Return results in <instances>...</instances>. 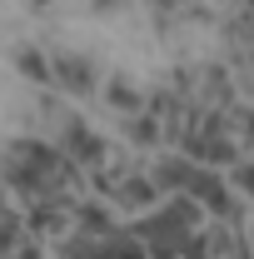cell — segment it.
<instances>
[{
    "label": "cell",
    "mask_w": 254,
    "mask_h": 259,
    "mask_svg": "<svg viewBox=\"0 0 254 259\" xmlns=\"http://www.w3.org/2000/svg\"><path fill=\"white\" fill-rule=\"evenodd\" d=\"M95 80H100V70L85 60V55H80V60H75L70 50L55 55V85H60V90H95Z\"/></svg>",
    "instance_id": "obj_1"
},
{
    "label": "cell",
    "mask_w": 254,
    "mask_h": 259,
    "mask_svg": "<svg viewBox=\"0 0 254 259\" xmlns=\"http://www.w3.org/2000/svg\"><path fill=\"white\" fill-rule=\"evenodd\" d=\"M110 105H115V110H140V95H135V85H130V80H110Z\"/></svg>",
    "instance_id": "obj_2"
}]
</instances>
